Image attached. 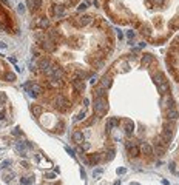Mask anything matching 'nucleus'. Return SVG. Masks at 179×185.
I'll return each mask as SVG.
<instances>
[{
    "instance_id": "1",
    "label": "nucleus",
    "mask_w": 179,
    "mask_h": 185,
    "mask_svg": "<svg viewBox=\"0 0 179 185\" xmlns=\"http://www.w3.org/2000/svg\"><path fill=\"white\" fill-rule=\"evenodd\" d=\"M108 73L130 105L128 113H110L104 124L105 145L102 162L116 156V142H122L131 162H153L170 148L179 127V103L170 77L151 53L133 51L116 59ZM99 119V120H102ZM97 120L85 124L93 127Z\"/></svg>"
},
{
    "instance_id": "2",
    "label": "nucleus",
    "mask_w": 179,
    "mask_h": 185,
    "mask_svg": "<svg viewBox=\"0 0 179 185\" xmlns=\"http://www.w3.org/2000/svg\"><path fill=\"white\" fill-rule=\"evenodd\" d=\"M102 6L113 23L133 28L151 45L179 33V0H102Z\"/></svg>"
},
{
    "instance_id": "3",
    "label": "nucleus",
    "mask_w": 179,
    "mask_h": 185,
    "mask_svg": "<svg viewBox=\"0 0 179 185\" xmlns=\"http://www.w3.org/2000/svg\"><path fill=\"white\" fill-rule=\"evenodd\" d=\"M81 0H27L31 12H46L51 19H62L68 8H73Z\"/></svg>"
},
{
    "instance_id": "4",
    "label": "nucleus",
    "mask_w": 179,
    "mask_h": 185,
    "mask_svg": "<svg viewBox=\"0 0 179 185\" xmlns=\"http://www.w3.org/2000/svg\"><path fill=\"white\" fill-rule=\"evenodd\" d=\"M165 68L168 77L171 79V82L174 83L177 94H179V33L176 36H173V39L168 43V48L165 51Z\"/></svg>"
},
{
    "instance_id": "5",
    "label": "nucleus",
    "mask_w": 179,
    "mask_h": 185,
    "mask_svg": "<svg viewBox=\"0 0 179 185\" xmlns=\"http://www.w3.org/2000/svg\"><path fill=\"white\" fill-rule=\"evenodd\" d=\"M71 137H73V142H76V144H82V142H85V134H84V131H81V130H76L73 134H71Z\"/></svg>"
},
{
    "instance_id": "6",
    "label": "nucleus",
    "mask_w": 179,
    "mask_h": 185,
    "mask_svg": "<svg viewBox=\"0 0 179 185\" xmlns=\"http://www.w3.org/2000/svg\"><path fill=\"white\" fill-rule=\"evenodd\" d=\"M31 111H33V114L36 116V117H39V116L42 114V111H43V110H42V106H40V105H33V106H31Z\"/></svg>"
},
{
    "instance_id": "7",
    "label": "nucleus",
    "mask_w": 179,
    "mask_h": 185,
    "mask_svg": "<svg viewBox=\"0 0 179 185\" xmlns=\"http://www.w3.org/2000/svg\"><path fill=\"white\" fill-rule=\"evenodd\" d=\"M34 182V177H22L20 179V183L22 185H31Z\"/></svg>"
},
{
    "instance_id": "8",
    "label": "nucleus",
    "mask_w": 179,
    "mask_h": 185,
    "mask_svg": "<svg viewBox=\"0 0 179 185\" xmlns=\"http://www.w3.org/2000/svg\"><path fill=\"white\" fill-rule=\"evenodd\" d=\"M3 77H5L8 82H14V80H16V74H14V73H6Z\"/></svg>"
},
{
    "instance_id": "9",
    "label": "nucleus",
    "mask_w": 179,
    "mask_h": 185,
    "mask_svg": "<svg viewBox=\"0 0 179 185\" xmlns=\"http://www.w3.org/2000/svg\"><path fill=\"white\" fill-rule=\"evenodd\" d=\"M6 102V94L5 92H0V105H3Z\"/></svg>"
},
{
    "instance_id": "10",
    "label": "nucleus",
    "mask_w": 179,
    "mask_h": 185,
    "mask_svg": "<svg viewBox=\"0 0 179 185\" xmlns=\"http://www.w3.org/2000/svg\"><path fill=\"white\" fill-rule=\"evenodd\" d=\"M13 177H14V173H9V174H6V176H5V180H6V182H9V180H13Z\"/></svg>"
},
{
    "instance_id": "11",
    "label": "nucleus",
    "mask_w": 179,
    "mask_h": 185,
    "mask_svg": "<svg viewBox=\"0 0 179 185\" xmlns=\"http://www.w3.org/2000/svg\"><path fill=\"white\" fill-rule=\"evenodd\" d=\"M56 177V173H48L46 174V179H54Z\"/></svg>"
},
{
    "instance_id": "12",
    "label": "nucleus",
    "mask_w": 179,
    "mask_h": 185,
    "mask_svg": "<svg viewBox=\"0 0 179 185\" xmlns=\"http://www.w3.org/2000/svg\"><path fill=\"white\" fill-rule=\"evenodd\" d=\"M2 165H3V168H6L8 165H11V162H9V160H5V162H3V164H2Z\"/></svg>"
},
{
    "instance_id": "13",
    "label": "nucleus",
    "mask_w": 179,
    "mask_h": 185,
    "mask_svg": "<svg viewBox=\"0 0 179 185\" xmlns=\"http://www.w3.org/2000/svg\"><path fill=\"white\" fill-rule=\"evenodd\" d=\"M22 167L23 168H30V164H28V162H22Z\"/></svg>"
},
{
    "instance_id": "14",
    "label": "nucleus",
    "mask_w": 179,
    "mask_h": 185,
    "mask_svg": "<svg viewBox=\"0 0 179 185\" xmlns=\"http://www.w3.org/2000/svg\"><path fill=\"white\" fill-rule=\"evenodd\" d=\"M117 173H119V174H124V173H125V168H119Z\"/></svg>"
},
{
    "instance_id": "15",
    "label": "nucleus",
    "mask_w": 179,
    "mask_h": 185,
    "mask_svg": "<svg viewBox=\"0 0 179 185\" xmlns=\"http://www.w3.org/2000/svg\"><path fill=\"white\" fill-rule=\"evenodd\" d=\"M114 185H120V182H119V180H117V182H114Z\"/></svg>"
},
{
    "instance_id": "16",
    "label": "nucleus",
    "mask_w": 179,
    "mask_h": 185,
    "mask_svg": "<svg viewBox=\"0 0 179 185\" xmlns=\"http://www.w3.org/2000/svg\"><path fill=\"white\" fill-rule=\"evenodd\" d=\"M131 185H139V183H131Z\"/></svg>"
}]
</instances>
